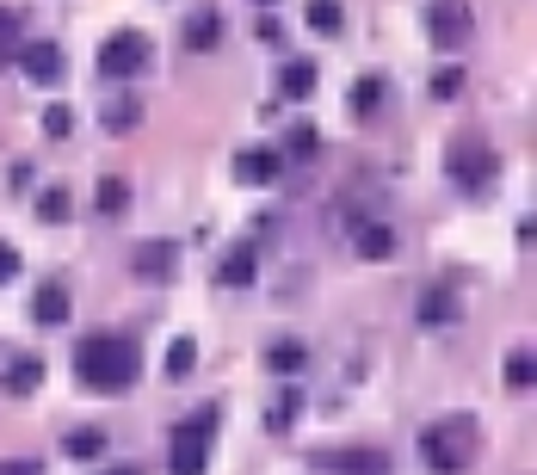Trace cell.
Instances as JSON below:
<instances>
[{
	"label": "cell",
	"instance_id": "cell-20",
	"mask_svg": "<svg viewBox=\"0 0 537 475\" xmlns=\"http://www.w3.org/2000/svg\"><path fill=\"white\" fill-rule=\"evenodd\" d=\"M93 210L99 216H124L130 210V186H124V179H99V186H93Z\"/></svg>",
	"mask_w": 537,
	"mask_h": 475
},
{
	"label": "cell",
	"instance_id": "cell-4",
	"mask_svg": "<svg viewBox=\"0 0 537 475\" xmlns=\"http://www.w3.org/2000/svg\"><path fill=\"white\" fill-rule=\"evenodd\" d=\"M149 38H142V31H112V38H105V50H99V68L112 81H136L142 68H149Z\"/></svg>",
	"mask_w": 537,
	"mask_h": 475
},
{
	"label": "cell",
	"instance_id": "cell-8",
	"mask_svg": "<svg viewBox=\"0 0 537 475\" xmlns=\"http://www.w3.org/2000/svg\"><path fill=\"white\" fill-rule=\"evenodd\" d=\"M167 469L173 475H204L210 469V438L192 432V426H179L173 432V451H167Z\"/></svg>",
	"mask_w": 537,
	"mask_h": 475
},
{
	"label": "cell",
	"instance_id": "cell-3",
	"mask_svg": "<svg viewBox=\"0 0 537 475\" xmlns=\"http://www.w3.org/2000/svg\"><path fill=\"white\" fill-rule=\"evenodd\" d=\"M470 31H476V13H470V0H433L426 7V38H433V50H457V44H470Z\"/></svg>",
	"mask_w": 537,
	"mask_h": 475
},
{
	"label": "cell",
	"instance_id": "cell-5",
	"mask_svg": "<svg viewBox=\"0 0 537 475\" xmlns=\"http://www.w3.org/2000/svg\"><path fill=\"white\" fill-rule=\"evenodd\" d=\"M494 173H500V155L488 149V142H457V149H451V179H457V192H488Z\"/></svg>",
	"mask_w": 537,
	"mask_h": 475
},
{
	"label": "cell",
	"instance_id": "cell-34",
	"mask_svg": "<svg viewBox=\"0 0 537 475\" xmlns=\"http://www.w3.org/2000/svg\"><path fill=\"white\" fill-rule=\"evenodd\" d=\"M0 475H44V463H31V457H19V463H0Z\"/></svg>",
	"mask_w": 537,
	"mask_h": 475
},
{
	"label": "cell",
	"instance_id": "cell-33",
	"mask_svg": "<svg viewBox=\"0 0 537 475\" xmlns=\"http://www.w3.org/2000/svg\"><path fill=\"white\" fill-rule=\"evenodd\" d=\"M254 38H260V44H284V31H278V19H260V25H254Z\"/></svg>",
	"mask_w": 537,
	"mask_h": 475
},
{
	"label": "cell",
	"instance_id": "cell-36",
	"mask_svg": "<svg viewBox=\"0 0 537 475\" xmlns=\"http://www.w3.org/2000/svg\"><path fill=\"white\" fill-rule=\"evenodd\" d=\"M260 7H278V0H260Z\"/></svg>",
	"mask_w": 537,
	"mask_h": 475
},
{
	"label": "cell",
	"instance_id": "cell-1",
	"mask_svg": "<svg viewBox=\"0 0 537 475\" xmlns=\"http://www.w3.org/2000/svg\"><path fill=\"white\" fill-rule=\"evenodd\" d=\"M75 377L93 395H124L142 377V346L124 340V334H87L81 352H75Z\"/></svg>",
	"mask_w": 537,
	"mask_h": 475
},
{
	"label": "cell",
	"instance_id": "cell-23",
	"mask_svg": "<svg viewBox=\"0 0 537 475\" xmlns=\"http://www.w3.org/2000/svg\"><path fill=\"white\" fill-rule=\"evenodd\" d=\"M346 25L340 0H309V31H321V38H334V31Z\"/></svg>",
	"mask_w": 537,
	"mask_h": 475
},
{
	"label": "cell",
	"instance_id": "cell-11",
	"mask_svg": "<svg viewBox=\"0 0 537 475\" xmlns=\"http://www.w3.org/2000/svg\"><path fill=\"white\" fill-rule=\"evenodd\" d=\"M426 327H445V321H457L463 315V297H457V290H445V284H433V290H426V297H420V309H414Z\"/></svg>",
	"mask_w": 537,
	"mask_h": 475
},
{
	"label": "cell",
	"instance_id": "cell-14",
	"mask_svg": "<svg viewBox=\"0 0 537 475\" xmlns=\"http://www.w3.org/2000/svg\"><path fill=\"white\" fill-rule=\"evenodd\" d=\"M352 247H358V260H389V253H396V229H389V223H365L352 235Z\"/></svg>",
	"mask_w": 537,
	"mask_h": 475
},
{
	"label": "cell",
	"instance_id": "cell-30",
	"mask_svg": "<svg viewBox=\"0 0 537 475\" xmlns=\"http://www.w3.org/2000/svg\"><path fill=\"white\" fill-rule=\"evenodd\" d=\"M75 130V112H68V105H50L44 112V136H68Z\"/></svg>",
	"mask_w": 537,
	"mask_h": 475
},
{
	"label": "cell",
	"instance_id": "cell-19",
	"mask_svg": "<svg viewBox=\"0 0 537 475\" xmlns=\"http://www.w3.org/2000/svg\"><path fill=\"white\" fill-rule=\"evenodd\" d=\"M99 118H105V130H136V118H142V99H136V93H112Z\"/></svg>",
	"mask_w": 537,
	"mask_h": 475
},
{
	"label": "cell",
	"instance_id": "cell-2",
	"mask_svg": "<svg viewBox=\"0 0 537 475\" xmlns=\"http://www.w3.org/2000/svg\"><path fill=\"white\" fill-rule=\"evenodd\" d=\"M476 414H451V420H433L420 432V457L433 475H457V469H470L476 463Z\"/></svg>",
	"mask_w": 537,
	"mask_h": 475
},
{
	"label": "cell",
	"instance_id": "cell-18",
	"mask_svg": "<svg viewBox=\"0 0 537 475\" xmlns=\"http://www.w3.org/2000/svg\"><path fill=\"white\" fill-rule=\"evenodd\" d=\"M303 364H309V346H303V340L266 346V371H272V377H291V371H303Z\"/></svg>",
	"mask_w": 537,
	"mask_h": 475
},
{
	"label": "cell",
	"instance_id": "cell-22",
	"mask_svg": "<svg viewBox=\"0 0 537 475\" xmlns=\"http://www.w3.org/2000/svg\"><path fill=\"white\" fill-rule=\"evenodd\" d=\"M31 210H38V223H68V210H75V198H68L62 186H44Z\"/></svg>",
	"mask_w": 537,
	"mask_h": 475
},
{
	"label": "cell",
	"instance_id": "cell-17",
	"mask_svg": "<svg viewBox=\"0 0 537 475\" xmlns=\"http://www.w3.org/2000/svg\"><path fill=\"white\" fill-rule=\"evenodd\" d=\"M278 93H284V99H309V93H315V62H303V56L284 62V68H278Z\"/></svg>",
	"mask_w": 537,
	"mask_h": 475
},
{
	"label": "cell",
	"instance_id": "cell-21",
	"mask_svg": "<svg viewBox=\"0 0 537 475\" xmlns=\"http://www.w3.org/2000/svg\"><path fill=\"white\" fill-rule=\"evenodd\" d=\"M352 118H371L377 105H383V75H365V81H352Z\"/></svg>",
	"mask_w": 537,
	"mask_h": 475
},
{
	"label": "cell",
	"instance_id": "cell-26",
	"mask_svg": "<svg viewBox=\"0 0 537 475\" xmlns=\"http://www.w3.org/2000/svg\"><path fill=\"white\" fill-rule=\"evenodd\" d=\"M192 364H198V346L192 340H173L167 346V377H192Z\"/></svg>",
	"mask_w": 537,
	"mask_h": 475
},
{
	"label": "cell",
	"instance_id": "cell-12",
	"mask_svg": "<svg viewBox=\"0 0 537 475\" xmlns=\"http://www.w3.org/2000/svg\"><path fill=\"white\" fill-rule=\"evenodd\" d=\"M223 44V13L217 7H198L186 19V50H217Z\"/></svg>",
	"mask_w": 537,
	"mask_h": 475
},
{
	"label": "cell",
	"instance_id": "cell-25",
	"mask_svg": "<svg viewBox=\"0 0 537 475\" xmlns=\"http://www.w3.org/2000/svg\"><path fill=\"white\" fill-rule=\"evenodd\" d=\"M531 377H537L531 346H513V352H507V389H531Z\"/></svg>",
	"mask_w": 537,
	"mask_h": 475
},
{
	"label": "cell",
	"instance_id": "cell-15",
	"mask_svg": "<svg viewBox=\"0 0 537 475\" xmlns=\"http://www.w3.org/2000/svg\"><path fill=\"white\" fill-rule=\"evenodd\" d=\"M173 260H179L173 241H142V247H136V272H142V278H167Z\"/></svg>",
	"mask_w": 537,
	"mask_h": 475
},
{
	"label": "cell",
	"instance_id": "cell-31",
	"mask_svg": "<svg viewBox=\"0 0 537 475\" xmlns=\"http://www.w3.org/2000/svg\"><path fill=\"white\" fill-rule=\"evenodd\" d=\"M13 38H19V19H13V7H0V62L13 56Z\"/></svg>",
	"mask_w": 537,
	"mask_h": 475
},
{
	"label": "cell",
	"instance_id": "cell-24",
	"mask_svg": "<svg viewBox=\"0 0 537 475\" xmlns=\"http://www.w3.org/2000/svg\"><path fill=\"white\" fill-rule=\"evenodd\" d=\"M284 155H291V161H315V155H321V136H315V124H297L291 136H284Z\"/></svg>",
	"mask_w": 537,
	"mask_h": 475
},
{
	"label": "cell",
	"instance_id": "cell-9",
	"mask_svg": "<svg viewBox=\"0 0 537 475\" xmlns=\"http://www.w3.org/2000/svg\"><path fill=\"white\" fill-rule=\"evenodd\" d=\"M68 315H75V297H68L62 284H44L38 297H31V321H38V327H62Z\"/></svg>",
	"mask_w": 537,
	"mask_h": 475
},
{
	"label": "cell",
	"instance_id": "cell-32",
	"mask_svg": "<svg viewBox=\"0 0 537 475\" xmlns=\"http://www.w3.org/2000/svg\"><path fill=\"white\" fill-rule=\"evenodd\" d=\"M19 266H25V260H19V247H13V241H0V284H13Z\"/></svg>",
	"mask_w": 537,
	"mask_h": 475
},
{
	"label": "cell",
	"instance_id": "cell-16",
	"mask_svg": "<svg viewBox=\"0 0 537 475\" xmlns=\"http://www.w3.org/2000/svg\"><path fill=\"white\" fill-rule=\"evenodd\" d=\"M0 383H7V395H31V389L44 383V358H7Z\"/></svg>",
	"mask_w": 537,
	"mask_h": 475
},
{
	"label": "cell",
	"instance_id": "cell-35",
	"mask_svg": "<svg viewBox=\"0 0 537 475\" xmlns=\"http://www.w3.org/2000/svg\"><path fill=\"white\" fill-rule=\"evenodd\" d=\"M112 475H136V469H112Z\"/></svg>",
	"mask_w": 537,
	"mask_h": 475
},
{
	"label": "cell",
	"instance_id": "cell-13",
	"mask_svg": "<svg viewBox=\"0 0 537 475\" xmlns=\"http://www.w3.org/2000/svg\"><path fill=\"white\" fill-rule=\"evenodd\" d=\"M235 179H241V186H266V179H278V155H272V149L235 155Z\"/></svg>",
	"mask_w": 537,
	"mask_h": 475
},
{
	"label": "cell",
	"instance_id": "cell-10",
	"mask_svg": "<svg viewBox=\"0 0 537 475\" xmlns=\"http://www.w3.org/2000/svg\"><path fill=\"white\" fill-rule=\"evenodd\" d=\"M217 278H223V284H235V290H241V284H254V278H260V241H241V247L229 253V260L217 266Z\"/></svg>",
	"mask_w": 537,
	"mask_h": 475
},
{
	"label": "cell",
	"instance_id": "cell-7",
	"mask_svg": "<svg viewBox=\"0 0 537 475\" xmlns=\"http://www.w3.org/2000/svg\"><path fill=\"white\" fill-rule=\"evenodd\" d=\"M62 68H68L62 44H19V75H25V81L56 87V81H62Z\"/></svg>",
	"mask_w": 537,
	"mask_h": 475
},
{
	"label": "cell",
	"instance_id": "cell-28",
	"mask_svg": "<svg viewBox=\"0 0 537 475\" xmlns=\"http://www.w3.org/2000/svg\"><path fill=\"white\" fill-rule=\"evenodd\" d=\"M99 445H105V432H93V426L68 432V457H99Z\"/></svg>",
	"mask_w": 537,
	"mask_h": 475
},
{
	"label": "cell",
	"instance_id": "cell-27",
	"mask_svg": "<svg viewBox=\"0 0 537 475\" xmlns=\"http://www.w3.org/2000/svg\"><path fill=\"white\" fill-rule=\"evenodd\" d=\"M297 408H303V389H284V395L272 401V432L291 426V420H297Z\"/></svg>",
	"mask_w": 537,
	"mask_h": 475
},
{
	"label": "cell",
	"instance_id": "cell-6",
	"mask_svg": "<svg viewBox=\"0 0 537 475\" xmlns=\"http://www.w3.org/2000/svg\"><path fill=\"white\" fill-rule=\"evenodd\" d=\"M309 469L321 475H389V451H371V445H346V451H309Z\"/></svg>",
	"mask_w": 537,
	"mask_h": 475
},
{
	"label": "cell",
	"instance_id": "cell-29",
	"mask_svg": "<svg viewBox=\"0 0 537 475\" xmlns=\"http://www.w3.org/2000/svg\"><path fill=\"white\" fill-rule=\"evenodd\" d=\"M463 93V68H439L433 75V99H457Z\"/></svg>",
	"mask_w": 537,
	"mask_h": 475
}]
</instances>
